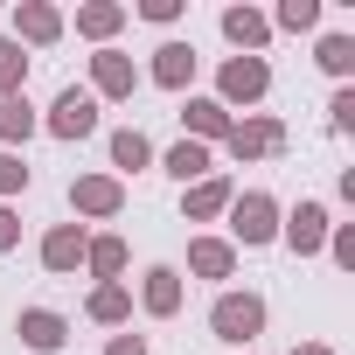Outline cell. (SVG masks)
<instances>
[{
    "label": "cell",
    "instance_id": "1",
    "mask_svg": "<svg viewBox=\"0 0 355 355\" xmlns=\"http://www.w3.org/2000/svg\"><path fill=\"white\" fill-rule=\"evenodd\" d=\"M209 327H216V341H258L265 334V300L258 293H216V306H209Z\"/></svg>",
    "mask_w": 355,
    "mask_h": 355
},
{
    "label": "cell",
    "instance_id": "2",
    "mask_svg": "<svg viewBox=\"0 0 355 355\" xmlns=\"http://www.w3.org/2000/svg\"><path fill=\"white\" fill-rule=\"evenodd\" d=\"M230 237H237V244H272V237H279V202H272L265 189L230 196Z\"/></svg>",
    "mask_w": 355,
    "mask_h": 355
},
{
    "label": "cell",
    "instance_id": "3",
    "mask_svg": "<svg viewBox=\"0 0 355 355\" xmlns=\"http://www.w3.org/2000/svg\"><path fill=\"white\" fill-rule=\"evenodd\" d=\"M216 91H223V98H216L223 112H230V105H258V98L272 91L265 56H230V63H223V77H216Z\"/></svg>",
    "mask_w": 355,
    "mask_h": 355
},
{
    "label": "cell",
    "instance_id": "4",
    "mask_svg": "<svg viewBox=\"0 0 355 355\" xmlns=\"http://www.w3.org/2000/svg\"><path fill=\"white\" fill-rule=\"evenodd\" d=\"M223 146H230V160H265V153L286 146V125H279L272 112H258V119H230Z\"/></svg>",
    "mask_w": 355,
    "mask_h": 355
},
{
    "label": "cell",
    "instance_id": "5",
    "mask_svg": "<svg viewBox=\"0 0 355 355\" xmlns=\"http://www.w3.org/2000/svg\"><path fill=\"white\" fill-rule=\"evenodd\" d=\"M49 132H56V139H91V132H98V98L77 91V84H63L56 105H49Z\"/></svg>",
    "mask_w": 355,
    "mask_h": 355
},
{
    "label": "cell",
    "instance_id": "6",
    "mask_svg": "<svg viewBox=\"0 0 355 355\" xmlns=\"http://www.w3.org/2000/svg\"><path fill=\"white\" fill-rule=\"evenodd\" d=\"M70 202H77V216H119L125 209V189H119V174H77Z\"/></svg>",
    "mask_w": 355,
    "mask_h": 355
},
{
    "label": "cell",
    "instance_id": "7",
    "mask_svg": "<svg viewBox=\"0 0 355 355\" xmlns=\"http://www.w3.org/2000/svg\"><path fill=\"white\" fill-rule=\"evenodd\" d=\"M91 91H98V98H132V91H139L132 56H125V49H98V56H91Z\"/></svg>",
    "mask_w": 355,
    "mask_h": 355
},
{
    "label": "cell",
    "instance_id": "8",
    "mask_svg": "<svg viewBox=\"0 0 355 355\" xmlns=\"http://www.w3.org/2000/svg\"><path fill=\"white\" fill-rule=\"evenodd\" d=\"M279 237H286V244H293L300 258H313V251L327 244V209H320V202H300V209H293V216L279 223Z\"/></svg>",
    "mask_w": 355,
    "mask_h": 355
},
{
    "label": "cell",
    "instance_id": "9",
    "mask_svg": "<svg viewBox=\"0 0 355 355\" xmlns=\"http://www.w3.org/2000/svg\"><path fill=\"white\" fill-rule=\"evenodd\" d=\"M15 334H21L35 355H56V348L70 341V320H63V313H49V306H28V313L15 320Z\"/></svg>",
    "mask_w": 355,
    "mask_h": 355
},
{
    "label": "cell",
    "instance_id": "10",
    "mask_svg": "<svg viewBox=\"0 0 355 355\" xmlns=\"http://www.w3.org/2000/svg\"><path fill=\"white\" fill-rule=\"evenodd\" d=\"M63 35V15L49 8V0H21L15 8V42H35V49H49Z\"/></svg>",
    "mask_w": 355,
    "mask_h": 355
},
{
    "label": "cell",
    "instance_id": "11",
    "mask_svg": "<svg viewBox=\"0 0 355 355\" xmlns=\"http://www.w3.org/2000/svg\"><path fill=\"white\" fill-rule=\"evenodd\" d=\"M189 77H196V49L189 42H160L153 49V84L160 91H189Z\"/></svg>",
    "mask_w": 355,
    "mask_h": 355
},
{
    "label": "cell",
    "instance_id": "12",
    "mask_svg": "<svg viewBox=\"0 0 355 355\" xmlns=\"http://www.w3.org/2000/svg\"><path fill=\"white\" fill-rule=\"evenodd\" d=\"M139 300H146V313H153V320L182 313V272H174V265H153V272H146V286H139Z\"/></svg>",
    "mask_w": 355,
    "mask_h": 355
},
{
    "label": "cell",
    "instance_id": "13",
    "mask_svg": "<svg viewBox=\"0 0 355 355\" xmlns=\"http://www.w3.org/2000/svg\"><path fill=\"white\" fill-rule=\"evenodd\" d=\"M84 244H91V237H84L77 223H56V230L42 237V265H49V272H77V265H84Z\"/></svg>",
    "mask_w": 355,
    "mask_h": 355
},
{
    "label": "cell",
    "instance_id": "14",
    "mask_svg": "<svg viewBox=\"0 0 355 355\" xmlns=\"http://www.w3.org/2000/svg\"><path fill=\"white\" fill-rule=\"evenodd\" d=\"M189 272H196V279H230V272H237V244L196 237V244H189Z\"/></svg>",
    "mask_w": 355,
    "mask_h": 355
},
{
    "label": "cell",
    "instance_id": "15",
    "mask_svg": "<svg viewBox=\"0 0 355 355\" xmlns=\"http://www.w3.org/2000/svg\"><path fill=\"white\" fill-rule=\"evenodd\" d=\"M230 196H237V189L223 182V174H209V182H196V189L182 196V209H189V223H209V216H223V209H230Z\"/></svg>",
    "mask_w": 355,
    "mask_h": 355
},
{
    "label": "cell",
    "instance_id": "16",
    "mask_svg": "<svg viewBox=\"0 0 355 355\" xmlns=\"http://www.w3.org/2000/svg\"><path fill=\"white\" fill-rule=\"evenodd\" d=\"M223 35H230L244 56H258V49H265V35H272V21H265L258 8H223Z\"/></svg>",
    "mask_w": 355,
    "mask_h": 355
},
{
    "label": "cell",
    "instance_id": "17",
    "mask_svg": "<svg viewBox=\"0 0 355 355\" xmlns=\"http://www.w3.org/2000/svg\"><path fill=\"white\" fill-rule=\"evenodd\" d=\"M182 119H189V139H196V146H209V139H223V132H230V112H223L216 98H189V112H182Z\"/></svg>",
    "mask_w": 355,
    "mask_h": 355
},
{
    "label": "cell",
    "instance_id": "18",
    "mask_svg": "<svg viewBox=\"0 0 355 355\" xmlns=\"http://www.w3.org/2000/svg\"><path fill=\"white\" fill-rule=\"evenodd\" d=\"M167 174H174V182H209V146H196V139H182V146H167V160H160Z\"/></svg>",
    "mask_w": 355,
    "mask_h": 355
},
{
    "label": "cell",
    "instance_id": "19",
    "mask_svg": "<svg viewBox=\"0 0 355 355\" xmlns=\"http://www.w3.org/2000/svg\"><path fill=\"white\" fill-rule=\"evenodd\" d=\"M35 132V105H28V91H8V98H0V139H28Z\"/></svg>",
    "mask_w": 355,
    "mask_h": 355
},
{
    "label": "cell",
    "instance_id": "20",
    "mask_svg": "<svg viewBox=\"0 0 355 355\" xmlns=\"http://www.w3.org/2000/svg\"><path fill=\"white\" fill-rule=\"evenodd\" d=\"M119 21H125V8H119V0H91V8H77V35H91V42L119 35Z\"/></svg>",
    "mask_w": 355,
    "mask_h": 355
},
{
    "label": "cell",
    "instance_id": "21",
    "mask_svg": "<svg viewBox=\"0 0 355 355\" xmlns=\"http://www.w3.org/2000/svg\"><path fill=\"white\" fill-rule=\"evenodd\" d=\"M84 265H91L105 286H119V272H125V244H119V237H91V244H84Z\"/></svg>",
    "mask_w": 355,
    "mask_h": 355
},
{
    "label": "cell",
    "instance_id": "22",
    "mask_svg": "<svg viewBox=\"0 0 355 355\" xmlns=\"http://www.w3.org/2000/svg\"><path fill=\"white\" fill-rule=\"evenodd\" d=\"M146 160H153V139H146L139 125L112 132V167H125V174H132V167H146Z\"/></svg>",
    "mask_w": 355,
    "mask_h": 355
},
{
    "label": "cell",
    "instance_id": "23",
    "mask_svg": "<svg viewBox=\"0 0 355 355\" xmlns=\"http://www.w3.org/2000/svg\"><path fill=\"white\" fill-rule=\"evenodd\" d=\"M84 313H91V320H105V327H119V320L132 313V293H125V286H98Z\"/></svg>",
    "mask_w": 355,
    "mask_h": 355
},
{
    "label": "cell",
    "instance_id": "24",
    "mask_svg": "<svg viewBox=\"0 0 355 355\" xmlns=\"http://www.w3.org/2000/svg\"><path fill=\"white\" fill-rule=\"evenodd\" d=\"M21 84H28V56H21V42H15V35H0V98L21 91Z\"/></svg>",
    "mask_w": 355,
    "mask_h": 355
},
{
    "label": "cell",
    "instance_id": "25",
    "mask_svg": "<svg viewBox=\"0 0 355 355\" xmlns=\"http://www.w3.org/2000/svg\"><path fill=\"white\" fill-rule=\"evenodd\" d=\"M272 21L293 28V35H300V28H320V0H279V15H272Z\"/></svg>",
    "mask_w": 355,
    "mask_h": 355
},
{
    "label": "cell",
    "instance_id": "26",
    "mask_svg": "<svg viewBox=\"0 0 355 355\" xmlns=\"http://www.w3.org/2000/svg\"><path fill=\"white\" fill-rule=\"evenodd\" d=\"M320 70L348 77V70H355V42H348V35H327V42H320Z\"/></svg>",
    "mask_w": 355,
    "mask_h": 355
},
{
    "label": "cell",
    "instance_id": "27",
    "mask_svg": "<svg viewBox=\"0 0 355 355\" xmlns=\"http://www.w3.org/2000/svg\"><path fill=\"white\" fill-rule=\"evenodd\" d=\"M28 189V167H21V153H0V196H21Z\"/></svg>",
    "mask_w": 355,
    "mask_h": 355
},
{
    "label": "cell",
    "instance_id": "28",
    "mask_svg": "<svg viewBox=\"0 0 355 355\" xmlns=\"http://www.w3.org/2000/svg\"><path fill=\"white\" fill-rule=\"evenodd\" d=\"M327 251H334V265L341 272H355V230L341 223V230H327Z\"/></svg>",
    "mask_w": 355,
    "mask_h": 355
},
{
    "label": "cell",
    "instance_id": "29",
    "mask_svg": "<svg viewBox=\"0 0 355 355\" xmlns=\"http://www.w3.org/2000/svg\"><path fill=\"white\" fill-rule=\"evenodd\" d=\"M327 119H334V132H355V91H334Z\"/></svg>",
    "mask_w": 355,
    "mask_h": 355
},
{
    "label": "cell",
    "instance_id": "30",
    "mask_svg": "<svg viewBox=\"0 0 355 355\" xmlns=\"http://www.w3.org/2000/svg\"><path fill=\"white\" fill-rule=\"evenodd\" d=\"M139 15H146V21H174V15H182V0H139Z\"/></svg>",
    "mask_w": 355,
    "mask_h": 355
},
{
    "label": "cell",
    "instance_id": "31",
    "mask_svg": "<svg viewBox=\"0 0 355 355\" xmlns=\"http://www.w3.org/2000/svg\"><path fill=\"white\" fill-rule=\"evenodd\" d=\"M15 244H21V223H15V209H8V202H0V251H15Z\"/></svg>",
    "mask_w": 355,
    "mask_h": 355
},
{
    "label": "cell",
    "instance_id": "32",
    "mask_svg": "<svg viewBox=\"0 0 355 355\" xmlns=\"http://www.w3.org/2000/svg\"><path fill=\"white\" fill-rule=\"evenodd\" d=\"M105 355H146V341H139V334H112V348H105Z\"/></svg>",
    "mask_w": 355,
    "mask_h": 355
},
{
    "label": "cell",
    "instance_id": "33",
    "mask_svg": "<svg viewBox=\"0 0 355 355\" xmlns=\"http://www.w3.org/2000/svg\"><path fill=\"white\" fill-rule=\"evenodd\" d=\"M293 355H334V348H327V341H300Z\"/></svg>",
    "mask_w": 355,
    "mask_h": 355
}]
</instances>
